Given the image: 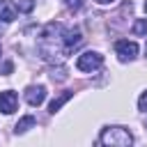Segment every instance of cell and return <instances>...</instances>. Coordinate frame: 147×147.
I'll return each mask as SVG.
<instances>
[{
	"label": "cell",
	"mask_w": 147,
	"mask_h": 147,
	"mask_svg": "<svg viewBox=\"0 0 147 147\" xmlns=\"http://www.w3.org/2000/svg\"><path fill=\"white\" fill-rule=\"evenodd\" d=\"M16 106H18V96H16V92H11V90L0 92V110H2L5 115H11V113L16 110Z\"/></svg>",
	"instance_id": "obj_5"
},
{
	"label": "cell",
	"mask_w": 147,
	"mask_h": 147,
	"mask_svg": "<svg viewBox=\"0 0 147 147\" xmlns=\"http://www.w3.org/2000/svg\"><path fill=\"white\" fill-rule=\"evenodd\" d=\"M80 41H83V34H80L78 28H69V30L62 28V46H64V53H71L74 48H78Z\"/></svg>",
	"instance_id": "obj_4"
},
{
	"label": "cell",
	"mask_w": 147,
	"mask_h": 147,
	"mask_svg": "<svg viewBox=\"0 0 147 147\" xmlns=\"http://www.w3.org/2000/svg\"><path fill=\"white\" fill-rule=\"evenodd\" d=\"M133 142V136L124 126H106L99 136V145H113V147H129Z\"/></svg>",
	"instance_id": "obj_1"
},
{
	"label": "cell",
	"mask_w": 147,
	"mask_h": 147,
	"mask_svg": "<svg viewBox=\"0 0 147 147\" xmlns=\"http://www.w3.org/2000/svg\"><path fill=\"white\" fill-rule=\"evenodd\" d=\"M16 18V9L7 2V0H0V21H5V23H11Z\"/></svg>",
	"instance_id": "obj_7"
},
{
	"label": "cell",
	"mask_w": 147,
	"mask_h": 147,
	"mask_svg": "<svg viewBox=\"0 0 147 147\" xmlns=\"http://www.w3.org/2000/svg\"><path fill=\"white\" fill-rule=\"evenodd\" d=\"M115 53H117V57L122 62H129V60H133L138 55V44L136 41H129V39H119L115 44Z\"/></svg>",
	"instance_id": "obj_3"
},
{
	"label": "cell",
	"mask_w": 147,
	"mask_h": 147,
	"mask_svg": "<svg viewBox=\"0 0 147 147\" xmlns=\"http://www.w3.org/2000/svg\"><path fill=\"white\" fill-rule=\"evenodd\" d=\"M145 11H147V2H145Z\"/></svg>",
	"instance_id": "obj_16"
},
{
	"label": "cell",
	"mask_w": 147,
	"mask_h": 147,
	"mask_svg": "<svg viewBox=\"0 0 147 147\" xmlns=\"http://www.w3.org/2000/svg\"><path fill=\"white\" fill-rule=\"evenodd\" d=\"M99 5H108V2H113V0H96Z\"/></svg>",
	"instance_id": "obj_14"
},
{
	"label": "cell",
	"mask_w": 147,
	"mask_h": 147,
	"mask_svg": "<svg viewBox=\"0 0 147 147\" xmlns=\"http://www.w3.org/2000/svg\"><path fill=\"white\" fill-rule=\"evenodd\" d=\"M101 64H103V55L96 53V51H87V53L78 55V60H76L78 71H87V74H90V71H96Z\"/></svg>",
	"instance_id": "obj_2"
},
{
	"label": "cell",
	"mask_w": 147,
	"mask_h": 147,
	"mask_svg": "<svg viewBox=\"0 0 147 147\" xmlns=\"http://www.w3.org/2000/svg\"><path fill=\"white\" fill-rule=\"evenodd\" d=\"M131 32H133L136 37H142V34H147V18H138V21L133 23Z\"/></svg>",
	"instance_id": "obj_10"
},
{
	"label": "cell",
	"mask_w": 147,
	"mask_h": 147,
	"mask_svg": "<svg viewBox=\"0 0 147 147\" xmlns=\"http://www.w3.org/2000/svg\"><path fill=\"white\" fill-rule=\"evenodd\" d=\"M62 2H64V7H67L69 11H78V9L83 7L85 0H62Z\"/></svg>",
	"instance_id": "obj_12"
},
{
	"label": "cell",
	"mask_w": 147,
	"mask_h": 147,
	"mask_svg": "<svg viewBox=\"0 0 147 147\" xmlns=\"http://www.w3.org/2000/svg\"><path fill=\"white\" fill-rule=\"evenodd\" d=\"M145 57H147V44H145Z\"/></svg>",
	"instance_id": "obj_15"
},
{
	"label": "cell",
	"mask_w": 147,
	"mask_h": 147,
	"mask_svg": "<svg viewBox=\"0 0 147 147\" xmlns=\"http://www.w3.org/2000/svg\"><path fill=\"white\" fill-rule=\"evenodd\" d=\"M30 126H34V117H32V115H25V117H21V119L16 122L14 129H16V133H23V131H28Z\"/></svg>",
	"instance_id": "obj_9"
},
{
	"label": "cell",
	"mask_w": 147,
	"mask_h": 147,
	"mask_svg": "<svg viewBox=\"0 0 147 147\" xmlns=\"http://www.w3.org/2000/svg\"><path fill=\"white\" fill-rule=\"evenodd\" d=\"M16 7H18V11L28 14V11L34 9V0H16Z\"/></svg>",
	"instance_id": "obj_11"
},
{
	"label": "cell",
	"mask_w": 147,
	"mask_h": 147,
	"mask_svg": "<svg viewBox=\"0 0 147 147\" xmlns=\"http://www.w3.org/2000/svg\"><path fill=\"white\" fill-rule=\"evenodd\" d=\"M71 96H74V92H69V90H64V92H62L60 96H55V99L51 101V106H48V110H51V113H57V110H60V108H62V106H64V103H67V101H69Z\"/></svg>",
	"instance_id": "obj_8"
},
{
	"label": "cell",
	"mask_w": 147,
	"mask_h": 147,
	"mask_svg": "<svg viewBox=\"0 0 147 147\" xmlns=\"http://www.w3.org/2000/svg\"><path fill=\"white\" fill-rule=\"evenodd\" d=\"M138 108H140L142 113H147V90L140 94V99H138Z\"/></svg>",
	"instance_id": "obj_13"
},
{
	"label": "cell",
	"mask_w": 147,
	"mask_h": 147,
	"mask_svg": "<svg viewBox=\"0 0 147 147\" xmlns=\"http://www.w3.org/2000/svg\"><path fill=\"white\" fill-rule=\"evenodd\" d=\"M44 99H46V87L44 85H30L25 90V101L30 106H41Z\"/></svg>",
	"instance_id": "obj_6"
}]
</instances>
